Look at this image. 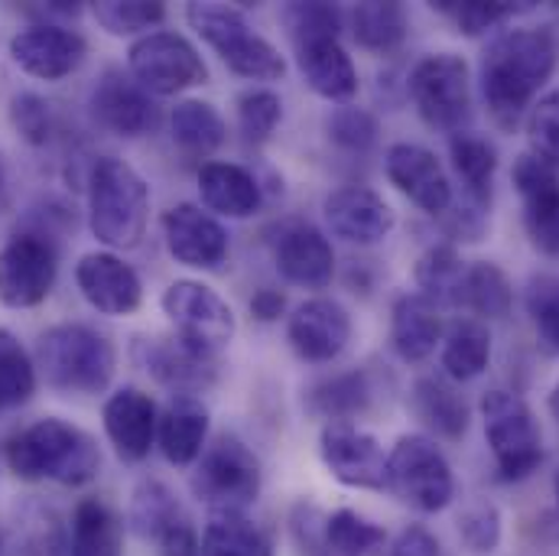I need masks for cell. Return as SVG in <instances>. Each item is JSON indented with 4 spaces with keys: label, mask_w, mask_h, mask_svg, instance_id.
<instances>
[{
    "label": "cell",
    "mask_w": 559,
    "mask_h": 556,
    "mask_svg": "<svg viewBox=\"0 0 559 556\" xmlns=\"http://www.w3.org/2000/svg\"><path fill=\"white\" fill-rule=\"evenodd\" d=\"M138 365L173 398H199L218 381V358L173 335H146L134 342Z\"/></svg>",
    "instance_id": "cell-13"
},
{
    "label": "cell",
    "mask_w": 559,
    "mask_h": 556,
    "mask_svg": "<svg viewBox=\"0 0 559 556\" xmlns=\"http://www.w3.org/2000/svg\"><path fill=\"white\" fill-rule=\"evenodd\" d=\"M33 362L36 375H43L52 391L95 398L115 381L118 348L105 332L85 322H59L36 339Z\"/></svg>",
    "instance_id": "cell-3"
},
{
    "label": "cell",
    "mask_w": 559,
    "mask_h": 556,
    "mask_svg": "<svg viewBox=\"0 0 559 556\" xmlns=\"http://www.w3.org/2000/svg\"><path fill=\"white\" fill-rule=\"evenodd\" d=\"M121 551H124L121 518L98 498L79 501L72 514L69 556H121Z\"/></svg>",
    "instance_id": "cell-34"
},
{
    "label": "cell",
    "mask_w": 559,
    "mask_h": 556,
    "mask_svg": "<svg viewBox=\"0 0 559 556\" xmlns=\"http://www.w3.org/2000/svg\"><path fill=\"white\" fill-rule=\"evenodd\" d=\"M75 283L102 316H134L143 306L140 274L115 251H92L75 264Z\"/></svg>",
    "instance_id": "cell-22"
},
{
    "label": "cell",
    "mask_w": 559,
    "mask_h": 556,
    "mask_svg": "<svg viewBox=\"0 0 559 556\" xmlns=\"http://www.w3.org/2000/svg\"><path fill=\"white\" fill-rule=\"evenodd\" d=\"M511 182L524 205V228L531 245L559 261V173L534 153H521L514 159Z\"/></svg>",
    "instance_id": "cell-18"
},
{
    "label": "cell",
    "mask_w": 559,
    "mask_h": 556,
    "mask_svg": "<svg viewBox=\"0 0 559 556\" xmlns=\"http://www.w3.org/2000/svg\"><path fill=\"white\" fill-rule=\"evenodd\" d=\"M319 456L329 475L348 488H365V492L388 488V456L381 442L352 423H325L319 436Z\"/></svg>",
    "instance_id": "cell-15"
},
{
    "label": "cell",
    "mask_w": 559,
    "mask_h": 556,
    "mask_svg": "<svg viewBox=\"0 0 559 556\" xmlns=\"http://www.w3.org/2000/svg\"><path fill=\"white\" fill-rule=\"evenodd\" d=\"M557 39L547 29H504L478 66L481 102L501 131H514L557 72Z\"/></svg>",
    "instance_id": "cell-1"
},
{
    "label": "cell",
    "mask_w": 559,
    "mask_h": 556,
    "mask_svg": "<svg viewBox=\"0 0 559 556\" xmlns=\"http://www.w3.org/2000/svg\"><path fill=\"white\" fill-rule=\"evenodd\" d=\"M150 225V186L121 156H98L88 169V228L111 251L138 248Z\"/></svg>",
    "instance_id": "cell-4"
},
{
    "label": "cell",
    "mask_w": 559,
    "mask_h": 556,
    "mask_svg": "<svg viewBox=\"0 0 559 556\" xmlns=\"http://www.w3.org/2000/svg\"><path fill=\"white\" fill-rule=\"evenodd\" d=\"M0 556H3V537H0Z\"/></svg>",
    "instance_id": "cell-59"
},
{
    "label": "cell",
    "mask_w": 559,
    "mask_h": 556,
    "mask_svg": "<svg viewBox=\"0 0 559 556\" xmlns=\"http://www.w3.org/2000/svg\"><path fill=\"white\" fill-rule=\"evenodd\" d=\"M439 342H442L439 309L419 293L397 296V303L391 309V345H394V352L407 365H419L436 352Z\"/></svg>",
    "instance_id": "cell-28"
},
{
    "label": "cell",
    "mask_w": 559,
    "mask_h": 556,
    "mask_svg": "<svg viewBox=\"0 0 559 556\" xmlns=\"http://www.w3.org/2000/svg\"><path fill=\"white\" fill-rule=\"evenodd\" d=\"M186 514H182V505L179 498L173 495L169 485H163L159 478H143L134 495H131V508H128V524L131 531L143 537V541H159L173 524H179Z\"/></svg>",
    "instance_id": "cell-38"
},
{
    "label": "cell",
    "mask_w": 559,
    "mask_h": 556,
    "mask_svg": "<svg viewBox=\"0 0 559 556\" xmlns=\"http://www.w3.org/2000/svg\"><path fill=\"white\" fill-rule=\"evenodd\" d=\"M432 10L445 13L459 33L465 36H481L527 10H534V3H508V0H439L432 3Z\"/></svg>",
    "instance_id": "cell-43"
},
{
    "label": "cell",
    "mask_w": 559,
    "mask_h": 556,
    "mask_svg": "<svg viewBox=\"0 0 559 556\" xmlns=\"http://www.w3.org/2000/svg\"><path fill=\"white\" fill-rule=\"evenodd\" d=\"M59 277L56 238L23 228L0 248V303L10 309H33L49 299Z\"/></svg>",
    "instance_id": "cell-11"
},
{
    "label": "cell",
    "mask_w": 559,
    "mask_h": 556,
    "mask_svg": "<svg viewBox=\"0 0 559 556\" xmlns=\"http://www.w3.org/2000/svg\"><path fill=\"white\" fill-rule=\"evenodd\" d=\"M325 134L329 140L345 150V153H358L365 156L368 150H374L381 125L368 108H355V105H342L325 118Z\"/></svg>",
    "instance_id": "cell-46"
},
{
    "label": "cell",
    "mask_w": 559,
    "mask_h": 556,
    "mask_svg": "<svg viewBox=\"0 0 559 556\" xmlns=\"http://www.w3.org/2000/svg\"><path fill=\"white\" fill-rule=\"evenodd\" d=\"M92 16L111 36H146L166 20V3L159 0H102L92 3Z\"/></svg>",
    "instance_id": "cell-42"
},
{
    "label": "cell",
    "mask_w": 559,
    "mask_h": 556,
    "mask_svg": "<svg viewBox=\"0 0 559 556\" xmlns=\"http://www.w3.org/2000/svg\"><path fill=\"white\" fill-rule=\"evenodd\" d=\"M3 192H7V173H3V159H0V202H3Z\"/></svg>",
    "instance_id": "cell-57"
},
{
    "label": "cell",
    "mask_w": 559,
    "mask_h": 556,
    "mask_svg": "<svg viewBox=\"0 0 559 556\" xmlns=\"http://www.w3.org/2000/svg\"><path fill=\"white\" fill-rule=\"evenodd\" d=\"M88 56V43L82 33L66 23H33L10 39V59L33 79L59 82L72 75Z\"/></svg>",
    "instance_id": "cell-19"
},
{
    "label": "cell",
    "mask_w": 559,
    "mask_h": 556,
    "mask_svg": "<svg viewBox=\"0 0 559 556\" xmlns=\"http://www.w3.org/2000/svg\"><path fill=\"white\" fill-rule=\"evenodd\" d=\"M296 66L309 92L325 102L348 105L358 95V69L342 39H319L296 46Z\"/></svg>",
    "instance_id": "cell-26"
},
{
    "label": "cell",
    "mask_w": 559,
    "mask_h": 556,
    "mask_svg": "<svg viewBox=\"0 0 559 556\" xmlns=\"http://www.w3.org/2000/svg\"><path fill=\"white\" fill-rule=\"evenodd\" d=\"M289 348L309 365L335 362L352 342V316L332 296H312L299 303L286 319Z\"/></svg>",
    "instance_id": "cell-17"
},
{
    "label": "cell",
    "mask_w": 559,
    "mask_h": 556,
    "mask_svg": "<svg viewBox=\"0 0 559 556\" xmlns=\"http://www.w3.org/2000/svg\"><path fill=\"white\" fill-rule=\"evenodd\" d=\"M527 143L537 159L559 173V92L537 98L527 111Z\"/></svg>",
    "instance_id": "cell-48"
},
{
    "label": "cell",
    "mask_w": 559,
    "mask_h": 556,
    "mask_svg": "<svg viewBox=\"0 0 559 556\" xmlns=\"http://www.w3.org/2000/svg\"><path fill=\"white\" fill-rule=\"evenodd\" d=\"M202 556H274L267 534L241 511H212L205 534H202Z\"/></svg>",
    "instance_id": "cell-37"
},
{
    "label": "cell",
    "mask_w": 559,
    "mask_h": 556,
    "mask_svg": "<svg viewBox=\"0 0 559 556\" xmlns=\"http://www.w3.org/2000/svg\"><path fill=\"white\" fill-rule=\"evenodd\" d=\"M36 394V362L10 329H0V411H16Z\"/></svg>",
    "instance_id": "cell-40"
},
{
    "label": "cell",
    "mask_w": 559,
    "mask_h": 556,
    "mask_svg": "<svg viewBox=\"0 0 559 556\" xmlns=\"http://www.w3.org/2000/svg\"><path fill=\"white\" fill-rule=\"evenodd\" d=\"M33 524H36L33 531L26 528L23 537H16L10 556H69V547L52 514H39Z\"/></svg>",
    "instance_id": "cell-52"
},
{
    "label": "cell",
    "mask_w": 559,
    "mask_h": 556,
    "mask_svg": "<svg viewBox=\"0 0 559 556\" xmlns=\"http://www.w3.org/2000/svg\"><path fill=\"white\" fill-rule=\"evenodd\" d=\"M199 196L205 212L222 218H251L264 205L258 176L238 163L209 159L199 166Z\"/></svg>",
    "instance_id": "cell-25"
},
{
    "label": "cell",
    "mask_w": 559,
    "mask_h": 556,
    "mask_svg": "<svg viewBox=\"0 0 559 556\" xmlns=\"http://www.w3.org/2000/svg\"><path fill=\"white\" fill-rule=\"evenodd\" d=\"M7 465L20 482H59L66 488H82L98 478L102 449L85 429L46 417L10 436Z\"/></svg>",
    "instance_id": "cell-2"
},
{
    "label": "cell",
    "mask_w": 559,
    "mask_h": 556,
    "mask_svg": "<svg viewBox=\"0 0 559 556\" xmlns=\"http://www.w3.org/2000/svg\"><path fill=\"white\" fill-rule=\"evenodd\" d=\"M411 411L426 429L442 439H462L472 423L465 398L442 378H417V385L411 388Z\"/></svg>",
    "instance_id": "cell-31"
},
{
    "label": "cell",
    "mask_w": 559,
    "mask_h": 556,
    "mask_svg": "<svg viewBox=\"0 0 559 556\" xmlns=\"http://www.w3.org/2000/svg\"><path fill=\"white\" fill-rule=\"evenodd\" d=\"M325 537L335 556H371L388 541V534L352 508H338L325 518Z\"/></svg>",
    "instance_id": "cell-44"
},
{
    "label": "cell",
    "mask_w": 559,
    "mask_h": 556,
    "mask_svg": "<svg viewBox=\"0 0 559 556\" xmlns=\"http://www.w3.org/2000/svg\"><path fill=\"white\" fill-rule=\"evenodd\" d=\"M159 225H163L166 251L176 264L192 268V271H222L225 268V261L231 255L228 232L202 205L179 202L163 212Z\"/></svg>",
    "instance_id": "cell-14"
},
{
    "label": "cell",
    "mask_w": 559,
    "mask_h": 556,
    "mask_svg": "<svg viewBox=\"0 0 559 556\" xmlns=\"http://www.w3.org/2000/svg\"><path fill=\"white\" fill-rule=\"evenodd\" d=\"M491 362V332L481 319H455L442 335V371L452 381H475Z\"/></svg>",
    "instance_id": "cell-35"
},
{
    "label": "cell",
    "mask_w": 559,
    "mask_h": 556,
    "mask_svg": "<svg viewBox=\"0 0 559 556\" xmlns=\"http://www.w3.org/2000/svg\"><path fill=\"white\" fill-rule=\"evenodd\" d=\"M283 121V102L271 88H251L238 98V131L248 143H264Z\"/></svg>",
    "instance_id": "cell-47"
},
{
    "label": "cell",
    "mask_w": 559,
    "mask_h": 556,
    "mask_svg": "<svg viewBox=\"0 0 559 556\" xmlns=\"http://www.w3.org/2000/svg\"><path fill=\"white\" fill-rule=\"evenodd\" d=\"M159 306L166 312V319L173 322L176 335L192 342L195 348L209 352V355H222L231 339H235V312L231 306L202 280H176L163 289Z\"/></svg>",
    "instance_id": "cell-12"
},
{
    "label": "cell",
    "mask_w": 559,
    "mask_h": 556,
    "mask_svg": "<svg viewBox=\"0 0 559 556\" xmlns=\"http://www.w3.org/2000/svg\"><path fill=\"white\" fill-rule=\"evenodd\" d=\"M169 131H173V143L192 159L212 156L228 138L225 118L218 115L212 102H202V98L179 102L169 115Z\"/></svg>",
    "instance_id": "cell-33"
},
{
    "label": "cell",
    "mask_w": 559,
    "mask_h": 556,
    "mask_svg": "<svg viewBox=\"0 0 559 556\" xmlns=\"http://www.w3.org/2000/svg\"><path fill=\"white\" fill-rule=\"evenodd\" d=\"M514 306V286L508 274L491 261H475L465 268L462 283V309L481 319H504Z\"/></svg>",
    "instance_id": "cell-39"
},
{
    "label": "cell",
    "mask_w": 559,
    "mask_h": 556,
    "mask_svg": "<svg viewBox=\"0 0 559 556\" xmlns=\"http://www.w3.org/2000/svg\"><path fill=\"white\" fill-rule=\"evenodd\" d=\"M322 215L335 238L358 245V248L388 241V235L397 225L394 209L384 202V196H378L368 186H342L329 192L322 202Z\"/></svg>",
    "instance_id": "cell-20"
},
{
    "label": "cell",
    "mask_w": 559,
    "mask_h": 556,
    "mask_svg": "<svg viewBox=\"0 0 559 556\" xmlns=\"http://www.w3.org/2000/svg\"><path fill=\"white\" fill-rule=\"evenodd\" d=\"M485 439L498 465L501 482H524L544 462V433L537 426L534 411L514 391H485L481 398Z\"/></svg>",
    "instance_id": "cell-6"
},
{
    "label": "cell",
    "mask_w": 559,
    "mask_h": 556,
    "mask_svg": "<svg viewBox=\"0 0 559 556\" xmlns=\"http://www.w3.org/2000/svg\"><path fill=\"white\" fill-rule=\"evenodd\" d=\"M374 404V385L365 368L332 375L319 385L309 388L306 407L309 414L329 419V423H348L355 417H365Z\"/></svg>",
    "instance_id": "cell-30"
},
{
    "label": "cell",
    "mask_w": 559,
    "mask_h": 556,
    "mask_svg": "<svg viewBox=\"0 0 559 556\" xmlns=\"http://www.w3.org/2000/svg\"><path fill=\"white\" fill-rule=\"evenodd\" d=\"M261 459L231 433H222L205 446L189 478L192 495L209 511H241L261 495Z\"/></svg>",
    "instance_id": "cell-7"
},
{
    "label": "cell",
    "mask_w": 559,
    "mask_h": 556,
    "mask_svg": "<svg viewBox=\"0 0 559 556\" xmlns=\"http://www.w3.org/2000/svg\"><path fill=\"white\" fill-rule=\"evenodd\" d=\"M186 20L235 75L248 82H277L286 75V59L277 46L261 36L238 7L189 3Z\"/></svg>",
    "instance_id": "cell-5"
},
{
    "label": "cell",
    "mask_w": 559,
    "mask_h": 556,
    "mask_svg": "<svg viewBox=\"0 0 559 556\" xmlns=\"http://www.w3.org/2000/svg\"><path fill=\"white\" fill-rule=\"evenodd\" d=\"M156 446L169 465H195L209 446V411L199 398H173L159 414Z\"/></svg>",
    "instance_id": "cell-27"
},
{
    "label": "cell",
    "mask_w": 559,
    "mask_h": 556,
    "mask_svg": "<svg viewBox=\"0 0 559 556\" xmlns=\"http://www.w3.org/2000/svg\"><path fill=\"white\" fill-rule=\"evenodd\" d=\"M459 537L475 556L495 554L501 547V511L491 501H478L462 511Z\"/></svg>",
    "instance_id": "cell-50"
},
{
    "label": "cell",
    "mask_w": 559,
    "mask_h": 556,
    "mask_svg": "<svg viewBox=\"0 0 559 556\" xmlns=\"http://www.w3.org/2000/svg\"><path fill=\"white\" fill-rule=\"evenodd\" d=\"M277 274L302 289H325L335 277V251L312 222H286L274 238Z\"/></svg>",
    "instance_id": "cell-23"
},
{
    "label": "cell",
    "mask_w": 559,
    "mask_h": 556,
    "mask_svg": "<svg viewBox=\"0 0 559 556\" xmlns=\"http://www.w3.org/2000/svg\"><path fill=\"white\" fill-rule=\"evenodd\" d=\"M348 26L352 36L361 49L378 52V56H394L411 33V16L404 10V3L394 0H368V3H355L348 13Z\"/></svg>",
    "instance_id": "cell-32"
},
{
    "label": "cell",
    "mask_w": 559,
    "mask_h": 556,
    "mask_svg": "<svg viewBox=\"0 0 559 556\" xmlns=\"http://www.w3.org/2000/svg\"><path fill=\"white\" fill-rule=\"evenodd\" d=\"M554 495H557V508H559V472H557V478H554Z\"/></svg>",
    "instance_id": "cell-58"
},
{
    "label": "cell",
    "mask_w": 559,
    "mask_h": 556,
    "mask_svg": "<svg viewBox=\"0 0 559 556\" xmlns=\"http://www.w3.org/2000/svg\"><path fill=\"white\" fill-rule=\"evenodd\" d=\"M417 115L436 131L459 134L472 118V75L468 62L455 52H429L407 79Z\"/></svg>",
    "instance_id": "cell-9"
},
{
    "label": "cell",
    "mask_w": 559,
    "mask_h": 556,
    "mask_svg": "<svg viewBox=\"0 0 559 556\" xmlns=\"http://www.w3.org/2000/svg\"><path fill=\"white\" fill-rule=\"evenodd\" d=\"M391 556H442V547L426 528L411 524L391 541Z\"/></svg>",
    "instance_id": "cell-53"
},
{
    "label": "cell",
    "mask_w": 559,
    "mask_h": 556,
    "mask_svg": "<svg viewBox=\"0 0 559 556\" xmlns=\"http://www.w3.org/2000/svg\"><path fill=\"white\" fill-rule=\"evenodd\" d=\"M156 544H159V554L163 556H202V541H199L195 528L189 524V518L173 524Z\"/></svg>",
    "instance_id": "cell-54"
},
{
    "label": "cell",
    "mask_w": 559,
    "mask_h": 556,
    "mask_svg": "<svg viewBox=\"0 0 559 556\" xmlns=\"http://www.w3.org/2000/svg\"><path fill=\"white\" fill-rule=\"evenodd\" d=\"M388 488L423 514L445 511L455 498V475L436 439L411 433L388 452Z\"/></svg>",
    "instance_id": "cell-8"
},
{
    "label": "cell",
    "mask_w": 559,
    "mask_h": 556,
    "mask_svg": "<svg viewBox=\"0 0 559 556\" xmlns=\"http://www.w3.org/2000/svg\"><path fill=\"white\" fill-rule=\"evenodd\" d=\"M449 156H452V169L465 192L462 202L478 212H488L491 192H495V173H498L495 143L475 131H459L449 140Z\"/></svg>",
    "instance_id": "cell-29"
},
{
    "label": "cell",
    "mask_w": 559,
    "mask_h": 556,
    "mask_svg": "<svg viewBox=\"0 0 559 556\" xmlns=\"http://www.w3.org/2000/svg\"><path fill=\"white\" fill-rule=\"evenodd\" d=\"M128 72L150 95H179L195 85L209 82V66L202 62L199 49L169 29H153L140 36L128 49Z\"/></svg>",
    "instance_id": "cell-10"
},
{
    "label": "cell",
    "mask_w": 559,
    "mask_h": 556,
    "mask_svg": "<svg viewBox=\"0 0 559 556\" xmlns=\"http://www.w3.org/2000/svg\"><path fill=\"white\" fill-rule=\"evenodd\" d=\"M280 23L296 46L306 43H319V39H342V26H345V13L335 3H286L280 10Z\"/></svg>",
    "instance_id": "cell-41"
},
{
    "label": "cell",
    "mask_w": 559,
    "mask_h": 556,
    "mask_svg": "<svg viewBox=\"0 0 559 556\" xmlns=\"http://www.w3.org/2000/svg\"><path fill=\"white\" fill-rule=\"evenodd\" d=\"M465 261L455 251V245L442 241L432 245L419 255L414 280L419 286V296H426L436 309L439 306H462V283H465Z\"/></svg>",
    "instance_id": "cell-36"
},
{
    "label": "cell",
    "mask_w": 559,
    "mask_h": 556,
    "mask_svg": "<svg viewBox=\"0 0 559 556\" xmlns=\"http://www.w3.org/2000/svg\"><path fill=\"white\" fill-rule=\"evenodd\" d=\"M105 433L121 462H143L156 442L159 411L156 401L140 388H121L105 401Z\"/></svg>",
    "instance_id": "cell-24"
},
{
    "label": "cell",
    "mask_w": 559,
    "mask_h": 556,
    "mask_svg": "<svg viewBox=\"0 0 559 556\" xmlns=\"http://www.w3.org/2000/svg\"><path fill=\"white\" fill-rule=\"evenodd\" d=\"M10 125L29 146H46L52 138V105L36 92H20L10 98Z\"/></svg>",
    "instance_id": "cell-49"
},
{
    "label": "cell",
    "mask_w": 559,
    "mask_h": 556,
    "mask_svg": "<svg viewBox=\"0 0 559 556\" xmlns=\"http://www.w3.org/2000/svg\"><path fill=\"white\" fill-rule=\"evenodd\" d=\"M88 108H92V118L118 138L138 140L156 131L159 125V108L153 95L140 88V82L131 72L115 69V66L98 75Z\"/></svg>",
    "instance_id": "cell-16"
},
{
    "label": "cell",
    "mask_w": 559,
    "mask_h": 556,
    "mask_svg": "<svg viewBox=\"0 0 559 556\" xmlns=\"http://www.w3.org/2000/svg\"><path fill=\"white\" fill-rule=\"evenodd\" d=\"M248 309H251V316H254L258 322H280L283 312H286V296H283L280 289H274V286H261V289L251 296Z\"/></svg>",
    "instance_id": "cell-55"
},
{
    "label": "cell",
    "mask_w": 559,
    "mask_h": 556,
    "mask_svg": "<svg viewBox=\"0 0 559 556\" xmlns=\"http://www.w3.org/2000/svg\"><path fill=\"white\" fill-rule=\"evenodd\" d=\"M325 518L316 505L309 501H299L293 511H289V534H293V544L299 556H335L329 537H325Z\"/></svg>",
    "instance_id": "cell-51"
},
{
    "label": "cell",
    "mask_w": 559,
    "mask_h": 556,
    "mask_svg": "<svg viewBox=\"0 0 559 556\" xmlns=\"http://www.w3.org/2000/svg\"><path fill=\"white\" fill-rule=\"evenodd\" d=\"M524 306L544 352L559 355V274H534L527 280Z\"/></svg>",
    "instance_id": "cell-45"
},
{
    "label": "cell",
    "mask_w": 559,
    "mask_h": 556,
    "mask_svg": "<svg viewBox=\"0 0 559 556\" xmlns=\"http://www.w3.org/2000/svg\"><path fill=\"white\" fill-rule=\"evenodd\" d=\"M550 414H554V419L559 423V381H557V388L550 391Z\"/></svg>",
    "instance_id": "cell-56"
},
{
    "label": "cell",
    "mask_w": 559,
    "mask_h": 556,
    "mask_svg": "<svg viewBox=\"0 0 559 556\" xmlns=\"http://www.w3.org/2000/svg\"><path fill=\"white\" fill-rule=\"evenodd\" d=\"M384 173L391 186L426 215H445L452 209V182L432 150L419 143H394L384 153Z\"/></svg>",
    "instance_id": "cell-21"
}]
</instances>
